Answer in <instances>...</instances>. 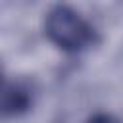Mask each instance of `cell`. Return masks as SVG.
<instances>
[{
	"mask_svg": "<svg viewBox=\"0 0 123 123\" xmlns=\"http://www.w3.org/2000/svg\"><path fill=\"white\" fill-rule=\"evenodd\" d=\"M44 29L54 44L71 52L83 50L94 40V29L67 6H54L46 13Z\"/></svg>",
	"mask_w": 123,
	"mask_h": 123,
	"instance_id": "obj_1",
	"label": "cell"
},
{
	"mask_svg": "<svg viewBox=\"0 0 123 123\" xmlns=\"http://www.w3.org/2000/svg\"><path fill=\"white\" fill-rule=\"evenodd\" d=\"M31 104V94L21 85H8L0 88V113L2 115H17L25 111Z\"/></svg>",
	"mask_w": 123,
	"mask_h": 123,
	"instance_id": "obj_2",
	"label": "cell"
},
{
	"mask_svg": "<svg viewBox=\"0 0 123 123\" xmlns=\"http://www.w3.org/2000/svg\"><path fill=\"white\" fill-rule=\"evenodd\" d=\"M88 123H121L119 119H115L113 115H106V113H98V115H94Z\"/></svg>",
	"mask_w": 123,
	"mask_h": 123,
	"instance_id": "obj_3",
	"label": "cell"
}]
</instances>
